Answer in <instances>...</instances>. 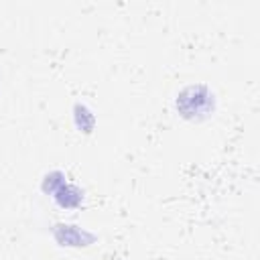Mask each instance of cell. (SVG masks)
<instances>
[{
	"mask_svg": "<svg viewBox=\"0 0 260 260\" xmlns=\"http://www.w3.org/2000/svg\"><path fill=\"white\" fill-rule=\"evenodd\" d=\"M177 108L181 112V116L195 120V118H203L209 114V110H213V95L209 93V89L205 85H191L185 91H181L179 100H177Z\"/></svg>",
	"mask_w": 260,
	"mask_h": 260,
	"instance_id": "obj_1",
	"label": "cell"
},
{
	"mask_svg": "<svg viewBox=\"0 0 260 260\" xmlns=\"http://www.w3.org/2000/svg\"><path fill=\"white\" fill-rule=\"evenodd\" d=\"M55 193H65V197H55L61 207H75V205L81 201V197H83L77 187H73V185H63V183H61V187H59Z\"/></svg>",
	"mask_w": 260,
	"mask_h": 260,
	"instance_id": "obj_2",
	"label": "cell"
}]
</instances>
